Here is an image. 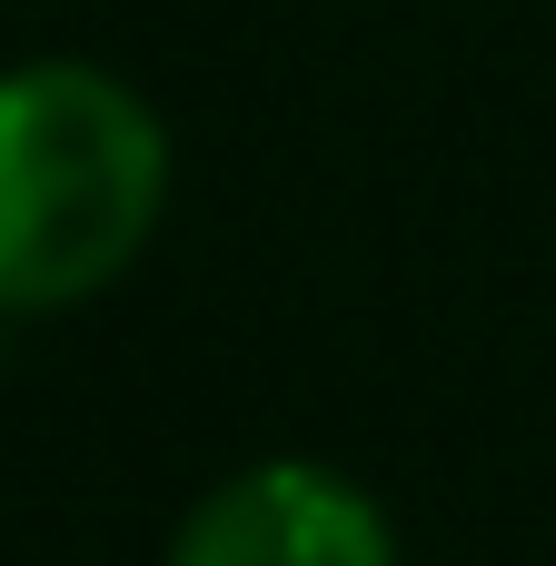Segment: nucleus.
<instances>
[{"mask_svg": "<svg viewBox=\"0 0 556 566\" xmlns=\"http://www.w3.org/2000/svg\"><path fill=\"white\" fill-rule=\"evenodd\" d=\"M169 209V129L159 109L90 70L30 60L0 70V308H80L99 298Z\"/></svg>", "mask_w": 556, "mask_h": 566, "instance_id": "f257e3e1", "label": "nucleus"}, {"mask_svg": "<svg viewBox=\"0 0 556 566\" xmlns=\"http://www.w3.org/2000/svg\"><path fill=\"white\" fill-rule=\"evenodd\" d=\"M169 566H398V537H388L378 497L348 488L338 468L269 458V468L219 478L179 517Z\"/></svg>", "mask_w": 556, "mask_h": 566, "instance_id": "f03ea898", "label": "nucleus"}]
</instances>
